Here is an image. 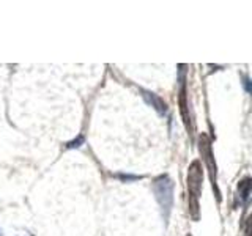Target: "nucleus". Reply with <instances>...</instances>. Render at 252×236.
Segmentation results:
<instances>
[{
  "instance_id": "f257e3e1",
  "label": "nucleus",
  "mask_w": 252,
  "mask_h": 236,
  "mask_svg": "<svg viewBox=\"0 0 252 236\" xmlns=\"http://www.w3.org/2000/svg\"><path fill=\"white\" fill-rule=\"evenodd\" d=\"M203 169L200 161H194L188 169V192H189V212L194 220L199 219V197L202 194Z\"/></svg>"
},
{
  "instance_id": "f03ea898",
  "label": "nucleus",
  "mask_w": 252,
  "mask_h": 236,
  "mask_svg": "<svg viewBox=\"0 0 252 236\" xmlns=\"http://www.w3.org/2000/svg\"><path fill=\"white\" fill-rule=\"evenodd\" d=\"M153 192L159 203L161 214L167 222L173 205V181L169 178V175H161L153 181Z\"/></svg>"
},
{
  "instance_id": "7ed1b4c3",
  "label": "nucleus",
  "mask_w": 252,
  "mask_h": 236,
  "mask_svg": "<svg viewBox=\"0 0 252 236\" xmlns=\"http://www.w3.org/2000/svg\"><path fill=\"white\" fill-rule=\"evenodd\" d=\"M199 148L202 153V159L207 164V167L210 170V177H211V183H213V189L216 191V197L218 200H220V194L218 189V183H216V164H215V157H213V149H211V140L207 134H200L199 137Z\"/></svg>"
},
{
  "instance_id": "20e7f679",
  "label": "nucleus",
  "mask_w": 252,
  "mask_h": 236,
  "mask_svg": "<svg viewBox=\"0 0 252 236\" xmlns=\"http://www.w3.org/2000/svg\"><path fill=\"white\" fill-rule=\"evenodd\" d=\"M178 102H180V112H181V117H183V121L186 124V128H189V110H188V96H186V84H185L183 71H181V84H180Z\"/></svg>"
},
{
  "instance_id": "39448f33",
  "label": "nucleus",
  "mask_w": 252,
  "mask_h": 236,
  "mask_svg": "<svg viewBox=\"0 0 252 236\" xmlns=\"http://www.w3.org/2000/svg\"><path fill=\"white\" fill-rule=\"evenodd\" d=\"M142 93H144V98L145 101L148 102V104H152V107H155L158 110V114H161L164 115L165 112H167V104L158 96V94L152 93V91H145V90H142Z\"/></svg>"
},
{
  "instance_id": "423d86ee",
  "label": "nucleus",
  "mask_w": 252,
  "mask_h": 236,
  "mask_svg": "<svg viewBox=\"0 0 252 236\" xmlns=\"http://www.w3.org/2000/svg\"><path fill=\"white\" fill-rule=\"evenodd\" d=\"M238 194L241 197V200L244 203H248L249 195H251V178H244V179L240 181V184H238Z\"/></svg>"
},
{
  "instance_id": "0eeeda50",
  "label": "nucleus",
  "mask_w": 252,
  "mask_h": 236,
  "mask_svg": "<svg viewBox=\"0 0 252 236\" xmlns=\"http://www.w3.org/2000/svg\"><path fill=\"white\" fill-rule=\"evenodd\" d=\"M82 144H84V136L81 134V136H77V139L68 142V144H66V148H79Z\"/></svg>"
},
{
  "instance_id": "6e6552de",
  "label": "nucleus",
  "mask_w": 252,
  "mask_h": 236,
  "mask_svg": "<svg viewBox=\"0 0 252 236\" xmlns=\"http://www.w3.org/2000/svg\"><path fill=\"white\" fill-rule=\"evenodd\" d=\"M117 178H120L122 181H134V179H140L142 177H132V175H117Z\"/></svg>"
},
{
  "instance_id": "1a4fd4ad",
  "label": "nucleus",
  "mask_w": 252,
  "mask_h": 236,
  "mask_svg": "<svg viewBox=\"0 0 252 236\" xmlns=\"http://www.w3.org/2000/svg\"><path fill=\"white\" fill-rule=\"evenodd\" d=\"M244 85H246V90L249 91V81H248V77L244 79Z\"/></svg>"
},
{
  "instance_id": "9d476101",
  "label": "nucleus",
  "mask_w": 252,
  "mask_h": 236,
  "mask_svg": "<svg viewBox=\"0 0 252 236\" xmlns=\"http://www.w3.org/2000/svg\"><path fill=\"white\" fill-rule=\"evenodd\" d=\"M0 236H2V232H0Z\"/></svg>"
}]
</instances>
